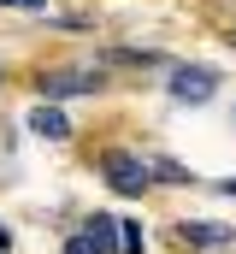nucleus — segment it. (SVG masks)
Wrapping results in <instances>:
<instances>
[{"mask_svg":"<svg viewBox=\"0 0 236 254\" xmlns=\"http://www.w3.org/2000/svg\"><path fill=\"white\" fill-rule=\"evenodd\" d=\"M101 178L113 184L118 195H148V184H154V172H148V160H136V154H124V148H107L101 154Z\"/></svg>","mask_w":236,"mask_h":254,"instance_id":"f257e3e1","label":"nucleus"},{"mask_svg":"<svg viewBox=\"0 0 236 254\" xmlns=\"http://www.w3.org/2000/svg\"><path fill=\"white\" fill-rule=\"evenodd\" d=\"M172 95L177 101H213V95H219V71H207V65H177L172 71Z\"/></svg>","mask_w":236,"mask_h":254,"instance_id":"7ed1b4c3","label":"nucleus"},{"mask_svg":"<svg viewBox=\"0 0 236 254\" xmlns=\"http://www.w3.org/2000/svg\"><path fill=\"white\" fill-rule=\"evenodd\" d=\"M219 190H225V195H236V178H225V184H219Z\"/></svg>","mask_w":236,"mask_h":254,"instance_id":"ddd939ff","label":"nucleus"},{"mask_svg":"<svg viewBox=\"0 0 236 254\" xmlns=\"http://www.w3.org/2000/svg\"><path fill=\"white\" fill-rule=\"evenodd\" d=\"M65 254H101V243H95V237H89V231H77V237H71V243H65Z\"/></svg>","mask_w":236,"mask_h":254,"instance_id":"9d476101","label":"nucleus"},{"mask_svg":"<svg viewBox=\"0 0 236 254\" xmlns=\"http://www.w3.org/2000/svg\"><path fill=\"white\" fill-rule=\"evenodd\" d=\"M118 237H124V254H148V237H142V225H118Z\"/></svg>","mask_w":236,"mask_h":254,"instance_id":"1a4fd4ad","label":"nucleus"},{"mask_svg":"<svg viewBox=\"0 0 236 254\" xmlns=\"http://www.w3.org/2000/svg\"><path fill=\"white\" fill-rule=\"evenodd\" d=\"M177 243H183V249L219 254V249H236V231L231 225H207V219H183V225H177Z\"/></svg>","mask_w":236,"mask_h":254,"instance_id":"f03ea898","label":"nucleus"},{"mask_svg":"<svg viewBox=\"0 0 236 254\" xmlns=\"http://www.w3.org/2000/svg\"><path fill=\"white\" fill-rule=\"evenodd\" d=\"M83 231H89V237L101 243V254H118V249H124V237H118V219H107V213H95V219H89Z\"/></svg>","mask_w":236,"mask_h":254,"instance_id":"423d86ee","label":"nucleus"},{"mask_svg":"<svg viewBox=\"0 0 236 254\" xmlns=\"http://www.w3.org/2000/svg\"><path fill=\"white\" fill-rule=\"evenodd\" d=\"M95 83H101L95 71H42V77H36V89H42L48 101H59V95H89Z\"/></svg>","mask_w":236,"mask_h":254,"instance_id":"20e7f679","label":"nucleus"},{"mask_svg":"<svg viewBox=\"0 0 236 254\" xmlns=\"http://www.w3.org/2000/svg\"><path fill=\"white\" fill-rule=\"evenodd\" d=\"M0 6H42V0H0Z\"/></svg>","mask_w":236,"mask_h":254,"instance_id":"f8f14e48","label":"nucleus"},{"mask_svg":"<svg viewBox=\"0 0 236 254\" xmlns=\"http://www.w3.org/2000/svg\"><path fill=\"white\" fill-rule=\"evenodd\" d=\"M6 249H12V231H6V225H0V254H6Z\"/></svg>","mask_w":236,"mask_h":254,"instance_id":"9b49d317","label":"nucleus"},{"mask_svg":"<svg viewBox=\"0 0 236 254\" xmlns=\"http://www.w3.org/2000/svg\"><path fill=\"white\" fill-rule=\"evenodd\" d=\"M30 130L48 136V142H65V136H71V119L59 113L54 101H42V107H30Z\"/></svg>","mask_w":236,"mask_h":254,"instance_id":"39448f33","label":"nucleus"},{"mask_svg":"<svg viewBox=\"0 0 236 254\" xmlns=\"http://www.w3.org/2000/svg\"><path fill=\"white\" fill-rule=\"evenodd\" d=\"M107 65H166L160 54H130V48H118V54H107Z\"/></svg>","mask_w":236,"mask_h":254,"instance_id":"6e6552de","label":"nucleus"},{"mask_svg":"<svg viewBox=\"0 0 236 254\" xmlns=\"http://www.w3.org/2000/svg\"><path fill=\"white\" fill-rule=\"evenodd\" d=\"M148 172H154L160 184H189V166H177V160H166V154H154V160H148Z\"/></svg>","mask_w":236,"mask_h":254,"instance_id":"0eeeda50","label":"nucleus"}]
</instances>
